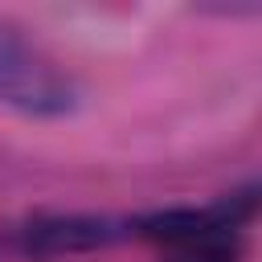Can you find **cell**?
<instances>
[{"mask_svg":"<svg viewBox=\"0 0 262 262\" xmlns=\"http://www.w3.org/2000/svg\"><path fill=\"white\" fill-rule=\"evenodd\" d=\"M78 78L53 53H45L25 29L0 20V106L29 119H61L78 111Z\"/></svg>","mask_w":262,"mask_h":262,"instance_id":"1","label":"cell"},{"mask_svg":"<svg viewBox=\"0 0 262 262\" xmlns=\"http://www.w3.org/2000/svg\"><path fill=\"white\" fill-rule=\"evenodd\" d=\"M258 209H262V184H250V188H233V192L217 196L213 205H172V209L131 217V233L160 242L168 250V246H180V242H192V237L237 233Z\"/></svg>","mask_w":262,"mask_h":262,"instance_id":"2","label":"cell"},{"mask_svg":"<svg viewBox=\"0 0 262 262\" xmlns=\"http://www.w3.org/2000/svg\"><path fill=\"white\" fill-rule=\"evenodd\" d=\"M127 233L131 221L106 213H37L16 229V250L33 262H57V258H82L106 250Z\"/></svg>","mask_w":262,"mask_h":262,"instance_id":"3","label":"cell"},{"mask_svg":"<svg viewBox=\"0 0 262 262\" xmlns=\"http://www.w3.org/2000/svg\"><path fill=\"white\" fill-rule=\"evenodd\" d=\"M242 242L237 233H213V237H192L180 246L164 250V262H237Z\"/></svg>","mask_w":262,"mask_h":262,"instance_id":"4","label":"cell"}]
</instances>
